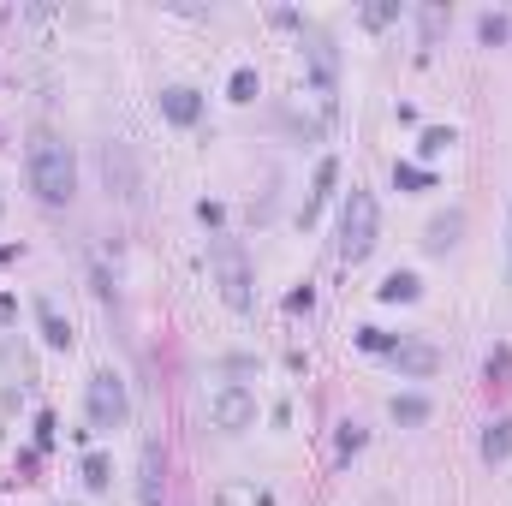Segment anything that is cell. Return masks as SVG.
<instances>
[{
	"label": "cell",
	"instance_id": "obj_1",
	"mask_svg": "<svg viewBox=\"0 0 512 506\" xmlns=\"http://www.w3.org/2000/svg\"><path fill=\"white\" fill-rule=\"evenodd\" d=\"M72 185H78L72 149H66L54 131H36V137H30V191L60 209V203H72Z\"/></svg>",
	"mask_w": 512,
	"mask_h": 506
},
{
	"label": "cell",
	"instance_id": "obj_2",
	"mask_svg": "<svg viewBox=\"0 0 512 506\" xmlns=\"http://www.w3.org/2000/svg\"><path fill=\"white\" fill-rule=\"evenodd\" d=\"M209 274H215V286H221V298H227L233 310H251V304H256V292H251L256 274H251V256H245L239 239H227V233H221V239L209 245Z\"/></svg>",
	"mask_w": 512,
	"mask_h": 506
},
{
	"label": "cell",
	"instance_id": "obj_3",
	"mask_svg": "<svg viewBox=\"0 0 512 506\" xmlns=\"http://www.w3.org/2000/svg\"><path fill=\"white\" fill-rule=\"evenodd\" d=\"M370 251H376V197L364 185H352V197L340 209V256L346 262H364Z\"/></svg>",
	"mask_w": 512,
	"mask_h": 506
},
{
	"label": "cell",
	"instance_id": "obj_4",
	"mask_svg": "<svg viewBox=\"0 0 512 506\" xmlns=\"http://www.w3.org/2000/svg\"><path fill=\"white\" fill-rule=\"evenodd\" d=\"M126 417H131L126 381L114 376V370H102V376H90V423H96V429H120Z\"/></svg>",
	"mask_w": 512,
	"mask_h": 506
},
{
	"label": "cell",
	"instance_id": "obj_5",
	"mask_svg": "<svg viewBox=\"0 0 512 506\" xmlns=\"http://www.w3.org/2000/svg\"><path fill=\"white\" fill-rule=\"evenodd\" d=\"M251 417H256V399L245 387H221L215 393V423L221 429H251Z\"/></svg>",
	"mask_w": 512,
	"mask_h": 506
},
{
	"label": "cell",
	"instance_id": "obj_6",
	"mask_svg": "<svg viewBox=\"0 0 512 506\" xmlns=\"http://www.w3.org/2000/svg\"><path fill=\"white\" fill-rule=\"evenodd\" d=\"M102 173H108V185H120V197H137V179H131V155L120 143H108L102 149Z\"/></svg>",
	"mask_w": 512,
	"mask_h": 506
},
{
	"label": "cell",
	"instance_id": "obj_7",
	"mask_svg": "<svg viewBox=\"0 0 512 506\" xmlns=\"http://www.w3.org/2000/svg\"><path fill=\"white\" fill-rule=\"evenodd\" d=\"M387 358H393L405 376H435V364H441L429 346H387Z\"/></svg>",
	"mask_w": 512,
	"mask_h": 506
},
{
	"label": "cell",
	"instance_id": "obj_8",
	"mask_svg": "<svg viewBox=\"0 0 512 506\" xmlns=\"http://www.w3.org/2000/svg\"><path fill=\"white\" fill-rule=\"evenodd\" d=\"M459 233H465V215H441V221H429V239H423V245L435 256H447L459 245Z\"/></svg>",
	"mask_w": 512,
	"mask_h": 506
},
{
	"label": "cell",
	"instance_id": "obj_9",
	"mask_svg": "<svg viewBox=\"0 0 512 506\" xmlns=\"http://www.w3.org/2000/svg\"><path fill=\"white\" fill-rule=\"evenodd\" d=\"M507 453H512V423L501 417V423H489V435H483V459H489V465H501Z\"/></svg>",
	"mask_w": 512,
	"mask_h": 506
},
{
	"label": "cell",
	"instance_id": "obj_10",
	"mask_svg": "<svg viewBox=\"0 0 512 506\" xmlns=\"http://www.w3.org/2000/svg\"><path fill=\"white\" fill-rule=\"evenodd\" d=\"M161 108H167V120H179V126H191V120H197V96H191V90H167V96H161Z\"/></svg>",
	"mask_w": 512,
	"mask_h": 506
},
{
	"label": "cell",
	"instance_id": "obj_11",
	"mask_svg": "<svg viewBox=\"0 0 512 506\" xmlns=\"http://www.w3.org/2000/svg\"><path fill=\"white\" fill-rule=\"evenodd\" d=\"M36 316H42V328H48V346H72V328H66V322H60V310H54V304H48V298H42V304H36Z\"/></svg>",
	"mask_w": 512,
	"mask_h": 506
},
{
	"label": "cell",
	"instance_id": "obj_12",
	"mask_svg": "<svg viewBox=\"0 0 512 506\" xmlns=\"http://www.w3.org/2000/svg\"><path fill=\"white\" fill-rule=\"evenodd\" d=\"M310 60H316V78H322V90H334V48H328L322 36H310Z\"/></svg>",
	"mask_w": 512,
	"mask_h": 506
},
{
	"label": "cell",
	"instance_id": "obj_13",
	"mask_svg": "<svg viewBox=\"0 0 512 506\" xmlns=\"http://www.w3.org/2000/svg\"><path fill=\"white\" fill-rule=\"evenodd\" d=\"M382 298H387V304H399V298H417V280H411V274H387V280H382Z\"/></svg>",
	"mask_w": 512,
	"mask_h": 506
},
{
	"label": "cell",
	"instance_id": "obj_14",
	"mask_svg": "<svg viewBox=\"0 0 512 506\" xmlns=\"http://www.w3.org/2000/svg\"><path fill=\"white\" fill-rule=\"evenodd\" d=\"M256 96V72L245 66V72H233V102H251Z\"/></svg>",
	"mask_w": 512,
	"mask_h": 506
},
{
	"label": "cell",
	"instance_id": "obj_15",
	"mask_svg": "<svg viewBox=\"0 0 512 506\" xmlns=\"http://www.w3.org/2000/svg\"><path fill=\"white\" fill-rule=\"evenodd\" d=\"M447 143H453V131H423V143H417V149H423V155H441V149H447Z\"/></svg>",
	"mask_w": 512,
	"mask_h": 506
},
{
	"label": "cell",
	"instance_id": "obj_16",
	"mask_svg": "<svg viewBox=\"0 0 512 506\" xmlns=\"http://www.w3.org/2000/svg\"><path fill=\"white\" fill-rule=\"evenodd\" d=\"M423 411H429V405H423V399H393V417H405V423H417V417H423Z\"/></svg>",
	"mask_w": 512,
	"mask_h": 506
},
{
	"label": "cell",
	"instance_id": "obj_17",
	"mask_svg": "<svg viewBox=\"0 0 512 506\" xmlns=\"http://www.w3.org/2000/svg\"><path fill=\"white\" fill-rule=\"evenodd\" d=\"M84 477H90V489H108V459H102V453H96V459H90V465H84Z\"/></svg>",
	"mask_w": 512,
	"mask_h": 506
},
{
	"label": "cell",
	"instance_id": "obj_18",
	"mask_svg": "<svg viewBox=\"0 0 512 506\" xmlns=\"http://www.w3.org/2000/svg\"><path fill=\"white\" fill-rule=\"evenodd\" d=\"M507 233H512V221H507ZM507 256H512V239H507Z\"/></svg>",
	"mask_w": 512,
	"mask_h": 506
}]
</instances>
